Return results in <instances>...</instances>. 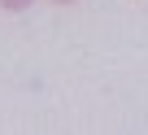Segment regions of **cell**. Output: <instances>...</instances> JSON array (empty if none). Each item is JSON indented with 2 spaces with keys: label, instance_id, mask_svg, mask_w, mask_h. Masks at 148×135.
I'll return each mask as SVG.
<instances>
[{
  "label": "cell",
  "instance_id": "cell-2",
  "mask_svg": "<svg viewBox=\"0 0 148 135\" xmlns=\"http://www.w3.org/2000/svg\"><path fill=\"white\" fill-rule=\"evenodd\" d=\"M52 5H70V0H52Z\"/></svg>",
  "mask_w": 148,
  "mask_h": 135
},
{
  "label": "cell",
  "instance_id": "cell-1",
  "mask_svg": "<svg viewBox=\"0 0 148 135\" xmlns=\"http://www.w3.org/2000/svg\"><path fill=\"white\" fill-rule=\"evenodd\" d=\"M0 5H5V9H13V13H18V9H26V5H31V0H0Z\"/></svg>",
  "mask_w": 148,
  "mask_h": 135
}]
</instances>
